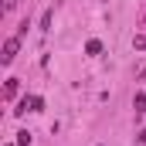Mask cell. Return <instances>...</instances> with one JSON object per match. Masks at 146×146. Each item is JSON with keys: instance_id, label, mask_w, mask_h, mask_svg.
Segmentation results:
<instances>
[{"instance_id": "6da1fadb", "label": "cell", "mask_w": 146, "mask_h": 146, "mask_svg": "<svg viewBox=\"0 0 146 146\" xmlns=\"http://www.w3.org/2000/svg\"><path fill=\"white\" fill-rule=\"evenodd\" d=\"M17 48H21V37H10V41L3 44V54H0V61H3V65H10V61L17 58Z\"/></svg>"}, {"instance_id": "7a4b0ae2", "label": "cell", "mask_w": 146, "mask_h": 146, "mask_svg": "<svg viewBox=\"0 0 146 146\" xmlns=\"http://www.w3.org/2000/svg\"><path fill=\"white\" fill-rule=\"evenodd\" d=\"M17 95V78H10L7 85H3V99H14Z\"/></svg>"}, {"instance_id": "3957f363", "label": "cell", "mask_w": 146, "mask_h": 146, "mask_svg": "<svg viewBox=\"0 0 146 146\" xmlns=\"http://www.w3.org/2000/svg\"><path fill=\"white\" fill-rule=\"evenodd\" d=\"M51 17H54V10H44V17H41V31L51 27Z\"/></svg>"}, {"instance_id": "277c9868", "label": "cell", "mask_w": 146, "mask_h": 146, "mask_svg": "<svg viewBox=\"0 0 146 146\" xmlns=\"http://www.w3.org/2000/svg\"><path fill=\"white\" fill-rule=\"evenodd\" d=\"M85 51H88V54H99V51H102V44H99V41H88V44H85Z\"/></svg>"}, {"instance_id": "5b68a950", "label": "cell", "mask_w": 146, "mask_h": 146, "mask_svg": "<svg viewBox=\"0 0 146 146\" xmlns=\"http://www.w3.org/2000/svg\"><path fill=\"white\" fill-rule=\"evenodd\" d=\"M133 106H136V112H146V95H136V102H133Z\"/></svg>"}, {"instance_id": "8992f818", "label": "cell", "mask_w": 146, "mask_h": 146, "mask_svg": "<svg viewBox=\"0 0 146 146\" xmlns=\"http://www.w3.org/2000/svg\"><path fill=\"white\" fill-rule=\"evenodd\" d=\"M31 143V133H17V146H27Z\"/></svg>"}, {"instance_id": "52a82bcc", "label": "cell", "mask_w": 146, "mask_h": 146, "mask_svg": "<svg viewBox=\"0 0 146 146\" xmlns=\"http://www.w3.org/2000/svg\"><path fill=\"white\" fill-rule=\"evenodd\" d=\"M17 7V0H3V10H14Z\"/></svg>"}, {"instance_id": "ba28073f", "label": "cell", "mask_w": 146, "mask_h": 146, "mask_svg": "<svg viewBox=\"0 0 146 146\" xmlns=\"http://www.w3.org/2000/svg\"><path fill=\"white\" fill-rule=\"evenodd\" d=\"M143 82H146V72H143Z\"/></svg>"}]
</instances>
